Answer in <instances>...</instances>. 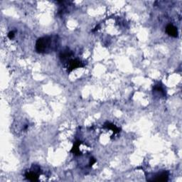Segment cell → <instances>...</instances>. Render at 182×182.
<instances>
[{
	"label": "cell",
	"instance_id": "1",
	"mask_svg": "<svg viewBox=\"0 0 182 182\" xmlns=\"http://www.w3.org/2000/svg\"><path fill=\"white\" fill-rule=\"evenodd\" d=\"M59 36H44L36 41V50L40 54H46L56 51L59 46Z\"/></svg>",
	"mask_w": 182,
	"mask_h": 182
},
{
	"label": "cell",
	"instance_id": "2",
	"mask_svg": "<svg viewBox=\"0 0 182 182\" xmlns=\"http://www.w3.org/2000/svg\"><path fill=\"white\" fill-rule=\"evenodd\" d=\"M83 66L84 65L83 63L78 59H71L69 61L68 64V72L69 73L77 68L83 67Z\"/></svg>",
	"mask_w": 182,
	"mask_h": 182
},
{
	"label": "cell",
	"instance_id": "3",
	"mask_svg": "<svg viewBox=\"0 0 182 182\" xmlns=\"http://www.w3.org/2000/svg\"><path fill=\"white\" fill-rule=\"evenodd\" d=\"M34 168V171H29L28 173L26 174V177L27 179L30 180L32 181H38L39 179V176H38L37 173H36V170L39 169V167L37 166H33Z\"/></svg>",
	"mask_w": 182,
	"mask_h": 182
},
{
	"label": "cell",
	"instance_id": "4",
	"mask_svg": "<svg viewBox=\"0 0 182 182\" xmlns=\"http://www.w3.org/2000/svg\"><path fill=\"white\" fill-rule=\"evenodd\" d=\"M169 173L167 171H163L160 174H157L155 175L154 177H153L152 179L150 181H166L168 180Z\"/></svg>",
	"mask_w": 182,
	"mask_h": 182
},
{
	"label": "cell",
	"instance_id": "5",
	"mask_svg": "<svg viewBox=\"0 0 182 182\" xmlns=\"http://www.w3.org/2000/svg\"><path fill=\"white\" fill-rule=\"evenodd\" d=\"M166 31L169 35L170 36H172V37L176 38L178 36V31H177V29L174 26L172 25V24H169L166 26Z\"/></svg>",
	"mask_w": 182,
	"mask_h": 182
},
{
	"label": "cell",
	"instance_id": "6",
	"mask_svg": "<svg viewBox=\"0 0 182 182\" xmlns=\"http://www.w3.org/2000/svg\"><path fill=\"white\" fill-rule=\"evenodd\" d=\"M72 56V52L69 50V49H66V50L62 51L60 54V59L61 61H65L70 58Z\"/></svg>",
	"mask_w": 182,
	"mask_h": 182
},
{
	"label": "cell",
	"instance_id": "7",
	"mask_svg": "<svg viewBox=\"0 0 182 182\" xmlns=\"http://www.w3.org/2000/svg\"><path fill=\"white\" fill-rule=\"evenodd\" d=\"M104 127L112 130L114 133H118V132H120V129H119L118 127H117L115 125H114L113 124L110 123V122H107V123H105V125H104Z\"/></svg>",
	"mask_w": 182,
	"mask_h": 182
},
{
	"label": "cell",
	"instance_id": "8",
	"mask_svg": "<svg viewBox=\"0 0 182 182\" xmlns=\"http://www.w3.org/2000/svg\"><path fill=\"white\" fill-rule=\"evenodd\" d=\"M79 142H77V143H75V145H73V147L72 150H71V152H73V153L75 154H79V153H80V151H79Z\"/></svg>",
	"mask_w": 182,
	"mask_h": 182
},
{
	"label": "cell",
	"instance_id": "9",
	"mask_svg": "<svg viewBox=\"0 0 182 182\" xmlns=\"http://www.w3.org/2000/svg\"><path fill=\"white\" fill-rule=\"evenodd\" d=\"M8 37H9L10 39H13V38L14 37V31H10V32L9 33V34H8Z\"/></svg>",
	"mask_w": 182,
	"mask_h": 182
},
{
	"label": "cell",
	"instance_id": "10",
	"mask_svg": "<svg viewBox=\"0 0 182 182\" xmlns=\"http://www.w3.org/2000/svg\"><path fill=\"white\" fill-rule=\"evenodd\" d=\"M95 162H96V160L94 158H92L90 159V166H92V165L94 164L95 163Z\"/></svg>",
	"mask_w": 182,
	"mask_h": 182
}]
</instances>
